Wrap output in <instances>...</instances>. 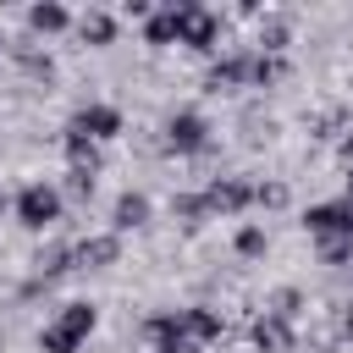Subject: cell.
<instances>
[{
    "label": "cell",
    "mask_w": 353,
    "mask_h": 353,
    "mask_svg": "<svg viewBox=\"0 0 353 353\" xmlns=\"http://www.w3.org/2000/svg\"><path fill=\"white\" fill-rule=\"evenodd\" d=\"M116 254H121V237H116V232H110V237H88V243L72 248V259H83V265H110Z\"/></svg>",
    "instance_id": "obj_11"
},
{
    "label": "cell",
    "mask_w": 353,
    "mask_h": 353,
    "mask_svg": "<svg viewBox=\"0 0 353 353\" xmlns=\"http://www.w3.org/2000/svg\"><path fill=\"white\" fill-rule=\"evenodd\" d=\"M303 226L314 237H336V243H353V199H331V204H309L303 210Z\"/></svg>",
    "instance_id": "obj_4"
},
{
    "label": "cell",
    "mask_w": 353,
    "mask_h": 353,
    "mask_svg": "<svg viewBox=\"0 0 353 353\" xmlns=\"http://www.w3.org/2000/svg\"><path fill=\"white\" fill-rule=\"evenodd\" d=\"M254 199L259 204H287V188L281 182H265V188H254Z\"/></svg>",
    "instance_id": "obj_19"
},
{
    "label": "cell",
    "mask_w": 353,
    "mask_h": 353,
    "mask_svg": "<svg viewBox=\"0 0 353 353\" xmlns=\"http://www.w3.org/2000/svg\"><path fill=\"white\" fill-rule=\"evenodd\" d=\"M149 336H154V353H199L193 325H188L182 309H176V314H154V320H149Z\"/></svg>",
    "instance_id": "obj_7"
},
{
    "label": "cell",
    "mask_w": 353,
    "mask_h": 353,
    "mask_svg": "<svg viewBox=\"0 0 353 353\" xmlns=\"http://www.w3.org/2000/svg\"><path fill=\"white\" fill-rule=\"evenodd\" d=\"M248 199H254V188H248V182H232V176H226V182H215V188L204 193V204H210V210H226V215H232V210H243Z\"/></svg>",
    "instance_id": "obj_9"
},
{
    "label": "cell",
    "mask_w": 353,
    "mask_h": 353,
    "mask_svg": "<svg viewBox=\"0 0 353 353\" xmlns=\"http://www.w3.org/2000/svg\"><path fill=\"white\" fill-rule=\"evenodd\" d=\"M0 210H6V193H0Z\"/></svg>",
    "instance_id": "obj_22"
},
{
    "label": "cell",
    "mask_w": 353,
    "mask_h": 353,
    "mask_svg": "<svg viewBox=\"0 0 353 353\" xmlns=\"http://www.w3.org/2000/svg\"><path fill=\"white\" fill-rule=\"evenodd\" d=\"M342 154H347V165H353V138H347V143H342Z\"/></svg>",
    "instance_id": "obj_20"
},
{
    "label": "cell",
    "mask_w": 353,
    "mask_h": 353,
    "mask_svg": "<svg viewBox=\"0 0 353 353\" xmlns=\"http://www.w3.org/2000/svg\"><path fill=\"white\" fill-rule=\"evenodd\" d=\"M243 72H248V61H221L210 72V88H232V83H243Z\"/></svg>",
    "instance_id": "obj_16"
},
{
    "label": "cell",
    "mask_w": 353,
    "mask_h": 353,
    "mask_svg": "<svg viewBox=\"0 0 353 353\" xmlns=\"http://www.w3.org/2000/svg\"><path fill=\"white\" fill-rule=\"evenodd\" d=\"M182 314H188V325H193V342H199V347L221 336V314H215V309H204V303H199V309H182Z\"/></svg>",
    "instance_id": "obj_13"
},
{
    "label": "cell",
    "mask_w": 353,
    "mask_h": 353,
    "mask_svg": "<svg viewBox=\"0 0 353 353\" xmlns=\"http://www.w3.org/2000/svg\"><path fill=\"white\" fill-rule=\"evenodd\" d=\"M143 221H149V199L143 193H121L116 199V237L132 232V226H143Z\"/></svg>",
    "instance_id": "obj_10"
},
{
    "label": "cell",
    "mask_w": 353,
    "mask_h": 353,
    "mask_svg": "<svg viewBox=\"0 0 353 353\" xmlns=\"http://www.w3.org/2000/svg\"><path fill=\"white\" fill-rule=\"evenodd\" d=\"M210 143V121L199 116V110H176V116H165V149H176V154H199Z\"/></svg>",
    "instance_id": "obj_6"
},
{
    "label": "cell",
    "mask_w": 353,
    "mask_h": 353,
    "mask_svg": "<svg viewBox=\"0 0 353 353\" xmlns=\"http://www.w3.org/2000/svg\"><path fill=\"white\" fill-rule=\"evenodd\" d=\"M116 132H121V110L116 105H83L72 116V127H66V138H83V143H105Z\"/></svg>",
    "instance_id": "obj_5"
},
{
    "label": "cell",
    "mask_w": 353,
    "mask_h": 353,
    "mask_svg": "<svg viewBox=\"0 0 353 353\" xmlns=\"http://www.w3.org/2000/svg\"><path fill=\"white\" fill-rule=\"evenodd\" d=\"M28 28L33 33H61V28H72V11L55 6V0H39V6H28Z\"/></svg>",
    "instance_id": "obj_8"
},
{
    "label": "cell",
    "mask_w": 353,
    "mask_h": 353,
    "mask_svg": "<svg viewBox=\"0 0 353 353\" xmlns=\"http://www.w3.org/2000/svg\"><path fill=\"white\" fill-rule=\"evenodd\" d=\"M237 254L243 259H259L265 254V226H237Z\"/></svg>",
    "instance_id": "obj_14"
},
{
    "label": "cell",
    "mask_w": 353,
    "mask_h": 353,
    "mask_svg": "<svg viewBox=\"0 0 353 353\" xmlns=\"http://www.w3.org/2000/svg\"><path fill=\"white\" fill-rule=\"evenodd\" d=\"M347 199H353V176H347Z\"/></svg>",
    "instance_id": "obj_21"
},
{
    "label": "cell",
    "mask_w": 353,
    "mask_h": 353,
    "mask_svg": "<svg viewBox=\"0 0 353 353\" xmlns=\"http://www.w3.org/2000/svg\"><path fill=\"white\" fill-rule=\"evenodd\" d=\"M165 17H171V39H176V44L215 50L221 22H215V11H210V6H199V0H171V6H165Z\"/></svg>",
    "instance_id": "obj_2"
},
{
    "label": "cell",
    "mask_w": 353,
    "mask_h": 353,
    "mask_svg": "<svg viewBox=\"0 0 353 353\" xmlns=\"http://www.w3.org/2000/svg\"><path fill=\"white\" fill-rule=\"evenodd\" d=\"M254 342H259V347H287V325H281V320H259V325H254Z\"/></svg>",
    "instance_id": "obj_17"
},
{
    "label": "cell",
    "mask_w": 353,
    "mask_h": 353,
    "mask_svg": "<svg viewBox=\"0 0 353 353\" xmlns=\"http://www.w3.org/2000/svg\"><path fill=\"white\" fill-rule=\"evenodd\" d=\"M281 72H287V66H281L276 55H254V61H248V77H254V83H276Z\"/></svg>",
    "instance_id": "obj_15"
},
{
    "label": "cell",
    "mask_w": 353,
    "mask_h": 353,
    "mask_svg": "<svg viewBox=\"0 0 353 353\" xmlns=\"http://www.w3.org/2000/svg\"><path fill=\"white\" fill-rule=\"evenodd\" d=\"M77 33L94 39V44H110V39H116V17H105V11H83V17H77Z\"/></svg>",
    "instance_id": "obj_12"
},
{
    "label": "cell",
    "mask_w": 353,
    "mask_h": 353,
    "mask_svg": "<svg viewBox=\"0 0 353 353\" xmlns=\"http://www.w3.org/2000/svg\"><path fill=\"white\" fill-rule=\"evenodd\" d=\"M94 325H99V309H94V303H83V298H77V303H61V314L39 331V347H44V353H77V347L94 336Z\"/></svg>",
    "instance_id": "obj_1"
},
{
    "label": "cell",
    "mask_w": 353,
    "mask_h": 353,
    "mask_svg": "<svg viewBox=\"0 0 353 353\" xmlns=\"http://www.w3.org/2000/svg\"><path fill=\"white\" fill-rule=\"evenodd\" d=\"M17 221H22L28 232H50V226L61 221V188H55V182H28V188L17 193Z\"/></svg>",
    "instance_id": "obj_3"
},
{
    "label": "cell",
    "mask_w": 353,
    "mask_h": 353,
    "mask_svg": "<svg viewBox=\"0 0 353 353\" xmlns=\"http://www.w3.org/2000/svg\"><path fill=\"white\" fill-rule=\"evenodd\" d=\"M143 39H149V44H171V17H165V11H154V17H149V28H143Z\"/></svg>",
    "instance_id": "obj_18"
}]
</instances>
